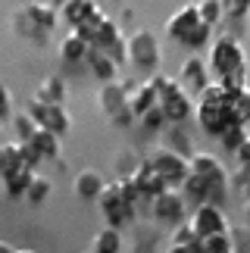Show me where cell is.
I'll return each instance as SVG.
<instances>
[{
    "instance_id": "1",
    "label": "cell",
    "mask_w": 250,
    "mask_h": 253,
    "mask_svg": "<svg viewBox=\"0 0 250 253\" xmlns=\"http://www.w3.org/2000/svg\"><path fill=\"white\" fill-rule=\"evenodd\" d=\"M197 125L204 128V134L209 138H219L228 125H241L235 119V106H232V94L225 91L219 82H209L204 91L197 94Z\"/></svg>"
},
{
    "instance_id": "2",
    "label": "cell",
    "mask_w": 250,
    "mask_h": 253,
    "mask_svg": "<svg viewBox=\"0 0 250 253\" xmlns=\"http://www.w3.org/2000/svg\"><path fill=\"white\" fill-rule=\"evenodd\" d=\"M150 82H153V87H157V94H160V106H163V113H166L169 125L172 122H188L191 116H194V110H197L194 94H191L178 79H169V75H163V72H153Z\"/></svg>"
},
{
    "instance_id": "3",
    "label": "cell",
    "mask_w": 250,
    "mask_h": 253,
    "mask_svg": "<svg viewBox=\"0 0 250 253\" xmlns=\"http://www.w3.org/2000/svg\"><path fill=\"white\" fill-rule=\"evenodd\" d=\"M209 72L216 75V79H222V75L241 69L247 66V56H244V47H241V38L238 35H216L213 44H209Z\"/></svg>"
},
{
    "instance_id": "4",
    "label": "cell",
    "mask_w": 250,
    "mask_h": 253,
    "mask_svg": "<svg viewBox=\"0 0 250 253\" xmlns=\"http://www.w3.org/2000/svg\"><path fill=\"white\" fill-rule=\"evenodd\" d=\"M128 63L134 66L138 72H160L163 66V47H160V38L150 32V28H138V32L128 35Z\"/></svg>"
},
{
    "instance_id": "5",
    "label": "cell",
    "mask_w": 250,
    "mask_h": 253,
    "mask_svg": "<svg viewBox=\"0 0 250 253\" xmlns=\"http://www.w3.org/2000/svg\"><path fill=\"white\" fill-rule=\"evenodd\" d=\"M191 172L197 175V178H204L209 184V194H213V203H222L225 200V194H228V178H232V172H225L222 166V160L213 157V153H194L191 157Z\"/></svg>"
},
{
    "instance_id": "6",
    "label": "cell",
    "mask_w": 250,
    "mask_h": 253,
    "mask_svg": "<svg viewBox=\"0 0 250 253\" xmlns=\"http://www.w3.org/2000/svg\"><path fill=\"white\" fill-rule=\"evenodd\" d=\"M97 203H100V212H103V219H107L110 225L122 228V225L138 222V210H134L138 203H128V200H125V194L119 188V178L103 184V194L97 197Z\"/></svg>"
},
{
    "instance_id": "7",
    "label": "cell",
    "mask_w": 250,
    "mask_h": 253,
    "mask_svg": "<svg viewBox=\"0 0 250 253\" xmlns=\"http://www.w3.org/2000/svg\"><path fill=\"white\" fill-rule=\"evenodd\" d=\"M147 160L153 163V169H157L163 178H166L169 188H181V184H185V178L191 175V157H185V153L166 147V144L153 147V150L147 153Z\"/></svg>"
},
{
    "instance_id": "8",
    "label": "cell",
    "mask_w": 250,
    "mask_h": 253,
    "mask_svg": "<svg viewBox=\"0 0 250 253\" xmlns=\"http://www.w3.org/2000/svg\"><path fill=\"white\" fill-rule=\"evenodd\" d=\"M25 110L32 113V119H35L38 125H44V128L56 131L60 138L69 131V125H72L66 103H47V100H41V97H32V100L25 103Z\"/></svg>"
},
{
    "instance_id": "9",
    "label": "cell",
    "mask_w": 250,
    "mask_h": 253,
    "mask_svg": "<svg viewBox=\"0 0 250 253\" xmlns=\"http://www.w3.org/2000/svg\"><path fill=\"white\" fill-rule=\"evenodd\" d=\"M185 191L181 188H166L160 197L150 200V216L160 222V225H178L185 222Z\"/></svg>"
},
{
    "instance_id": "10",
    "label": "cell",
    "mask_w": 250,
    "mask_h": 253,
    "mask_svg": "<svg viewBox=\"0 0 250 253\" xmlns=\"http://www.w3.org/2000/svg\"><path fill=\"white\" fill-rule=\"evenodd\" d=\"M200 22H204V19H200V6H197V3H185V6H178L175 13L166 19V35H169V41L185 44V41H188V35L194 32Z\"/></svg>"
},
{
    "instance_id": "11",
    "label": "cell",
    "mask_w": 250,
    "mask_h": 253,
    "mask_svg": "<svg viewBox=\"0 0 250 253\" xmlns=\"http://www.w3.org/2000/svg\"><path fill=\"white\" fill-rule=\"evenodd\" d=\"M191 222H194L200 241L209 238V235H216V231H228V228H232L219 203H197V210H194V216H191Z\"/></svg>"
},
{
    "instance_id": "12",
    "label": "cell",
    "mask_w": 250,
    "mask_h": 253,
    "mask_svg": "<svg viewBox=\"0 0 250 253\" xmlns=\"http://www.w3.org/2000/svg\"><path fill=\"white\" fill-rule=\"evenodd\" d=\"M9 25H13V35L22 38V41H28V44H47L50 35H53V32H47L41 22H35V16L28 13L25 6H19L16 13L9 16Z\"/></svg>"
},
{
    "instance_id": "13",
    "label": "cell",
    "mask_w": 250,
    "mask_h": 253,
    "mask_svg": "<svg viewBox=\"0 0 250 253\" xmlns=\"http://www.w3.org/2000/svg\"><path fill=\"white\" fill-rule=\"evenodd\" d=\"M131 178H134V184H138V191H141V200H153V197H160V194L169 188L166 178L153 169V163L147 157L138 163V169L131 172Z\"/></svg>"
},
{
    "instance_id": "14",
    "label": "cell",
    "mask_w": 250,
    "mask_h": 253,
    "mask_svg": "<svg viewBox=\"0 0 250 253\" xmlns=\"http://www.w3.org/2000/svg\"><path fill=\"white\" fill-rule=\"evenodd\" d=\"M128 94H131V84H125V82H103L100 84V91H97V110L107 116L113 113H119L122 106H128Z\"/></svg>"
},
{
    "instance_id": "15",
    "label": "cell",
    "mask_w": 250,
    "mask_h": 253,
    "mask_svg": "<svg viewBox=\"0 0 250 253\" xmlns=\"http://www.w3.org/2000/svg\"><path fill=\"white\" fill-rule=\"evenodd\" d=\"M209 75H213V72H209V63H204L200 56H188V60L181 63V69H178V82L197 97L209 84Z\"/></svg>"
},
{
    "instance_id": "16",
    "label": "cell",
    "mask_w": 250,
    "mask_h": 253,
    "mask_svg": "<svg viewBox=\"0 0 250 253\" xmlns=\"http://www.w3.org/2000/svg\"><path fill=\"white\" fill-rule=\"evenodd\" d=\"M94 50L88 38H82L79 32H69L60 41V56H63V63H69V66H79V63H88V53Z\"/></svg>"
},
{
    "instance_id": "17",
    "label": "cell",
    "mask_w": 250,
    "mask_h": 253,
    "mask_svg": "<svg viewBox=\"0 0 250 253\" xmlns=\"http://www.w3.org/2000/svg\"><path fill=\"white\" fill-rule=\"evenodd\" d=\"M103 175L100 172H94V169H82L79 175H75V181H72V191H75V197L79 200H97L100 194H103Z\"/></svg>"
},
{
    "instance_id": "18",
    "label": "cell",
    "mask_w": 250,
    "mask_h": 253,
    "mask_svg": "<svg viewBox=\"0 0 250 253\" xmlns=\"http://www.w3.org/2000/svg\"><path fill=\"white\" fill-rule=\"evenodd\" d=\"M88 69H91L94 79L103 84V82H116V75H119V63L113 60L110 53H103L100 47H94V50L88 53Z\"/></svg>"
},
{
    "instance_id": "19",
    "label": "cell",
    "mask_w": 250,
    "mask_h": 253,
    "mask_svg": "<svg viewBox=\"0 0 250 253\" xmlns=\"http://www.w3.org/2000/svg\"><path fill=\"white\" fill-rule=\"evenodd\" d=\"M94 9H97V0H66L60 6V22L69 28H79Z\"/></svg>"
},
{
    "instance_id": "20",
    "label": "cell",
    "mask_w": 250,
    "mask_h": 253,
    "mask_svg": "<svg viewBox=\"0 0 250 253\" xmlns=\"http://www.w3.org/2000/svg\"><path fill=\"white\" fill-rule=\"evenodd\" d=\"M157 103H160V94H157V87H153L150 79L131 87V94H128V106L134 110V116H138V119L150 110V106H157Z\"/></svg>"
},
{
    "instance_id": "21",
    "label": "cell",
    "mask_w": 250,
    "mask_h": 253,
    "mask_svg": "<svg viewBox=\"0 0 250 253\" xmlns=\"http://www.w3.org/2000/svg\"><path fill=\"white\" fill-rule=\"evenodd\" d=\"M35 169H28V166H22V169H16L13 175H6V178H0L3 181V194L9 200H22L25 194H28V188H32V181H35Z\"/></svg>"
},
{
    "instance_id": "22",
    "label": "cell",
    "mask_w": 250,
    "mask_h": 253,
    "mask_svg": "<svg viewBox=\"0 0 250 253\" xmlns=\"http://www.w3.org/2000/svg\"><path fill=\"white\" fill-rule=\"evenodd\" d=\"M25 9L35 16V22H41L47 32H53L56 25H60V6H53L50 0H28Z\"/></svg>"
},
{
    "instance_id": "23",
    "label": "cell",
    "mask_w": 250,
    "mask_h": 253,
    "mask_svg": "<svg viewBox=\"0 0 250 253\" xmlns=\"http://www.w3.org/2000/svg\"><path fill=\"white\" fill-rule=\"evenodd\" d=\"M35 97H41V100H47V103H66V97H69L66 79H63V75H47V79L38 84Z\"/></svg>"
},
{
    "instance_id": "24",
    "label": "cell",
    "mask_w": 250,
    "mask_h": 253,
    "mask_svg": "<svg viewBox=\"0 0 250 253\" xmlns=\"http://www.w3.org/2000/svg\"><path fill=\"white\" fill-rule=\"evenodd\" d=\"M28 141L38 147V153H41L44 160H60V134H56V131H50V128H44V125H41V128H38Z\"/></svg>"
},
{
    "instance_id": "25",
    "label": "cell",
    "mask_w": 250,
    "mask_h": 253,
    "mask_svg": "<svg viewBox=\"0 0 250 253\" xmlns=\"http://www.w3.org/2000/svg\"><path fill=\"white\" fill-rule=\"evenodd\" d=\"M166 147L185 153V157H194V153H197V150H191V147H194V141H191V134L185 131V122L166 125Z\"/></svg>"
},
{
    "instance_id": "26",
    "label": "cell",
    "mask_w": 250,
    "mask_h": 253,
    "mask_svg": "<svg viewBox=\"0 0 250 253\" xmlns=\"http://www.w3.org/2000/svg\"><path fill=\"white\" fill-rule=\"evenodd\" d=\"M119 250H122V235L116 225L100 228L91 241V253H119Z\"/></svg>"
},
{
    "instance_id": "27",
    "label": "cell",
    "mask_w": 250,
    "mask_h": 253,
    "mask_svg": "<svg viewBox=\"0 0 250 253\" xmlns=\"http://www.w3.org/2000/svg\"><path fill=\"white\" fill-rule=\"evenodd\" d=\"M22 150H19V141H3L0 144V178L13 175L16 169H22Z\"/></svg>"
},
{
    "instance_id": "28",
    "label": "cell",
    "mask_w": 250,
    "mask_h": 253,
    "mask_svg": "<svg viewBox=\"0 0 250 253\" xmlns=\"http://www.w3.org/2000/svg\"><path fill=\"white\" fill-rule=\"evenodd\" d=\"M116 38H122V28H119V22L113 16H103V22H100V28L94 32V38H91V47H110Z\"/></svg>"
},
{
    "instance_id": "29",
    "label": "cell",
    "mask_w": 250,
    "mask_h": 253,
    "mask_svg": "<svg viewBox=\"0 0 250 253\" xmlns=\"http://www.w3.org/2000/svg\"><path fill=\"white\" fill-rule=\"evenodd\" d=\"M204 253H235L232 228H228V231H216V235L204 238Z\"/></svg>"
},
{
    "instance_id": "30",
    "label": "cell",
    "mask_w": 250,
    "mask_h": 253,
    "mask_svg": "<svg viewBox=\"0 0 250 253\" xmlns=\"http://www.w3.org/2000/svg\"><path fill=\"white\" fill-rule=\"evenodd\" d=\"M50 194H53V181L47 178V175L38 172V175H35V181H32V188H28V194H25V200L38 207V203H44L47 197H50Z\"/></svg>"
},
{
    "instance_id": "31",
    "label": "cell",
    "mask_w": 250,
    "mask_h": 253,
    "mask_svg": "<svg viewBox=\"0 0 250 253\" xmlns=\"http://www.w3.org/2000/svg\"><path fill=\"white\" fill-rule=\"evenodd\" d=\"M232 94V106H235V119L247 125L250 122V84L247 87H238V91H228Z\"/></svg>"
},
{
    "instance_id": "32",
    "label": "cell",
    "mask_w": 250,
    "mask_h": 253,
    "mask_svg": "<svg viewBox=\"0 0 250 253\" xmlns=\"http://www.w3.org/2000/svg\"><path fill=\"white\" fill-rule=\"evenodd\" d=\"M209 44H213V25L200 22L194 32L188 35V41L181 44V47H188V50H194V53H197V50H204V47H209Z\"/></svg>"
},
{
    "instance_id": "33",
    "label": "cell",
    "mask_w": 250,
    "mask_h": 253,
    "mask_svg": "<svg viewBox=\"0 0 250 253\" xmlns=\"http://www.w3.org/2000/svg\"><path fill=\"white\" fill-rule=\"evenodd\" d=\"M247 125H228V128L222 131V134H219V141H222V147L225 150H232V153H238V150H241V144L247 141Z\"/></svg>"
},
{
    "instance_id": "34",
    "label": "cell",
    "mask_w": 250,
    "mask_h": 253,
    "mask_svg": "<svg viewBox=\"0 0 250 253\" xmlns=\"http://www.w3.org/2000/svg\"><path fill=\"white\" fill-rule=\"evenodd\" d=\"M38 128H41V125L32 119V113H28V110H22V113H16V116H13V131H16V138H19V141H28Z\"/></svg>"
},
{
    "instance_id": "35",
    "label": "cell",
    "mask_w": 250,
    "mask_h": 253,
    "mask_svg": "<svg viewBox=\"0 0 250 253\" xmlns=\"http://www.w3.org/2000/svg\"><path fill=\"white\" fill-rule=\"evenodd\" d=\"M197 6H200V19H204L207 25H213V28L225 19V6H222V0H200Z\"/></svg>"
},
{
    "instance_id": "36",
    "label": "cell",
    "mask_w": 250,
    "mask_h": 253,
    "mask_svg": "<svg viewBox=\"0 0 250 253\" xmlns=\"http://www.w3.org/2000/svg\"><path fill=\"white\" fill-rule=\"evenodd\" d=\"M191 241H200V235H197V228H194V222H191V219L178 222V225H172L169 244H191Z\"/></svg>"
},
{
    "instance_id": "37",
    "label": "cell",
    "mask_w": 250,
    "mask_h": 253,
    "mask_svg": "<svg viewBox=\"0 0 250 253\" xmlns=\"http://www.w3.org/2000/svg\"><path fill=\"white\" fill-rule=\"evenodd\" d=\"M141 125H144L147 131H166L169 119H166V113H163V106L157 103V106H150V110L141 116Z\"/></svg>"
},
{
    "instance_id": "38",
    "label": "cell",
    "mask_w": 250,
    "mask_h": 253,
    "mask_svg": "<svg viewBox=\"0 0 250 253\" xmlns=\"http://www.w3.org/2000/svg\"><path fill=\"white\" fill-rule=\"evenodd\" d=\"M222 6H225V16L235 19V22H244L250 16V0H222Z\"/></svg>"
},
{
    "instance_id": "39",
    "label": "cell",
    "mask_w": 250,
    "mask_h": 253,
    "mask_svg": "<svg viewBox=\"0 0 250 253\" xmlns=\"http://www.w3.org/2000/svg\"><path fill=\"white\" fill-rule=\"evenodd\" d=\"M228 184H232L235 191H241L244 197H250V166H238L232 172V178H228Z\"/></svg>"
},
{
    "instance_id": "40",
    "label": "cell",
    "mask_w": 250,
    "mask_h": 253,
    "mask_svg": "<svg viewBox=\"0 0 250 253\" xmlns=\"http://www.w3.org/2000/svg\"><path fill=\"white\" fill-rule=\"evenodd\" d=\"M16 141H19V138H16ZM19 150H22V163H25L28 169H38V166L44 163V157L38 153V147H35L32 141H19Z\"/></svg>"
},
{
    "instance_id": "41",
    "label": "cell",
    "mask_w": 250,
    "mask_h": 253,
    "mask_svg": "<svg viewBox=\"0 0 250 253\" xmlns=\"http://www.w3.org/2000/svg\"><path fill=\"white\" fill-rule=\"evenodd\" d=\"M232 241H235V253H250V228L247 225L232 228Z\"/></svg>"
},
{
    "instance_id": "42",
    "label": "cell",
    "mask_w": 250,
    "mask_h": 253,
    "mask_svg": "<svg viewBox=\"0 0 250 253\" xmlns=\"http://www.w3.org/2000/svg\"><path fill=\"white\" fill-rule=\"evenodd\" d=\"M134 119H138V116H134V110H131V106H122L119 113H113V116H110V122L116 125V128H128V125H131Z\"/></svg>"
},
{
    "instance_id": "43",
    "label": "cell",
    "mask_w": 250,
    "mask_h": 253,
    "mask_svg": "<svg viewBox=\"0 0 250 253\" xmlns=\"http://www.w3.org/2000/svg\"><path fill=\"white\" fill-rule=\"evenodd\" d=\"M138 163L141 160H128V153H119V157H116V175H119V178L131 175L134 169H138Z\"/></svg>"
},
{
    "instance_id": "44",
    "label": "cell",
    "mask_w": 250,
    "mask_h": 253,
    "mask_svg": "<svg viewBox=\"0 0 250 253\" xmlns=\"http://www.w3.org/2000/svg\"><path fill=\"white\" fill-rule=\"evenodd\" d=\"M9 113H13V94H9V87L0 82V122H3Z\"/></svg>"
},
{
    "instance_id": "45",
    "label": "cell",
    "mask_w": 250,
    "mask_h": 253,
    "mask_svg": "<svg viewBox=\"0 0 250 253\" xmlns=\"http://www.w3.org/2000/svg\"><path fill=\"white\" fill-rule=\"evenodd\" d=\"M166 253H204V241H191V244H169Z\"/></svg>"
},
{
    "instance_id": "46",
    "label": "cell",
    "mask_w": 250,
    "mask_h": 253,
    "mask_svg": "<svg viewBox=\"0 0 250 253\" xmlns=\"http://www.w3.org/2000/svg\"><path fill=\"white\" fill-rule=\"evenodd\" d=\"M235 157H238V163H241V166H250V134H247V141L241 144V150H238Z\"/></svg>"
},
{
    "instance_id": "47",
    "label": "cell",
    "mask_w": 250,
    "mask_h": 253,
    "mask_svg": "<svg viewBox=\"0 0 250 253\" xmlns=\"http://www.w3.org/2000/svg\"><path fill=\"white\" fill-rule=\"evenodd\" d=\"M13 250H16L13 244H6V241H0V253H13Z\"/></svg>"
},
{
    "instance_id": "48",
    "label": "cell",
    "mask_w": 250,
    "mask_h": 253,
    "mask_svg": "<svg viewBox=\"0 0 250 253\" xmlns=\"http://www.w3.org/2000/svg\"><path fill=\"white\" fill-rule=\"evenodd\" d=\"M244 212H247V219H250V197H244Z\"/></svg>"
},
{
    "instance_id": "49",
    "label": "cell",
    "mask_w": 250,
    "mask_h": 253,
    "mask_svg": "<svg viewBox=\"0 0 250 253\" xmlns=\"http://www.w3.org/2000/svg\"><path fill=\"white\" fill-rule=\"evenodd\" d=\"M50 3H53V6H63V3H66V0H50Z\"/></svg>"
},
{
    "instance_id": "50",
    "label": "cell",
    "mask_w": 250,
    "mask_h": 253,
    "mask_svg": "<svg viewBox=\"0 0 250 253\" xmlns=\"http://www.w3.org/2000/svg\"><path fill=\"white\" fill-rule=\"evenodd\" d=\"M0 144H3V125H0Z\"/></svg>"
},
{
    "instance_id": "51",
    "label": "cell",
    "mask_w": 250,
    "mask_h": 253,
    "mask_svg": "<svg viewBox=\"0 0 250 253\" xmlns=\"http://www.w3.org/2000/svg\"><path fill=\"white\" fill-rule=\"evenodd\" d=\"M13 253H35V250H13Z\"/></svg>"
},
{
    "instance_id": "52",
    "label": "cell",
    "mask_w": 250,
    "mask_h": 253,
    "mask_svg": "<svg viewBox=\"0 0 250 253\" xmlns=\"http://www.w3.org/2000/svg\"><path fill=\"white\" fill-rule=\"evenodd\" d=\"M88 253H91V250H88Z\"/></svg>"
}]
</instances>
